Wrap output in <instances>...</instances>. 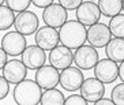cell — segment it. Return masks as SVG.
I'll return each mask as SVG.
<instances>
[{
	"mask_svg": "<svg viewBox=\"0 0 124 105\" xmlns=\"http://www.w3.org/2000/svg\"><path fill=\"white\" fill-rule=\"evenodd\" d=\"M80 3L82 0H59V4H62L66 10H77Z\"/></svg>",
	"mask_w": 124,
	"mask_h": 105,
	"instance_id": "484cf974",
	"label": "cell"
},
{
	"mask_svg": "<svg viewBox=\"0 0 124 105\" xmlns=\"http://www.w3.org/2000/svg\"><path fill=\"white\" fill-rule=\"evenodd\" d=\"M121 11H124V0H123V10H121Z\"/></svg>",
	"mask_w": 124,
	"mask_h": 105,
	"instance_id": "1f68e13d",
	"label": "cell"
},
{
	"mask_svg": "<svg viewBox=\"0 0 124 105\" xmlns=\"http://www.w3.org/2000/svg\"><path fill=\"white\" fill-rule=\"evenodd\" d=\"M64 104L66 105H86L89 102L82 94H72L64 100Z\"/></svg>",
	"mask_w": 124,
	"mask_h": 105,
	"instance_id": "cb8c5ba5",
	"label": "cell"
},
{
	"mask_svg": "<svg viewBox=\"0 0 124 105\" xmlns=\"http://www.w3.org/2000/svg\"><path fill=\"white\" fill-rule=\"evenodd\" d=\"M27 75V67L23 64L22 60H8L3 67V76L10 82V85H16L23 81Z\"/></svg>",
	"mask_w": 124,
	"mask_h": 105,
	"instance_id": "9a60e30c",
	"label": "cell"
},
{
	"mask_svg": "<svg viewBox=\"0 0 124 105\" xmlns=\"http://www.w3.org/2000/svg\"><path fill=\"white\" fill-rule=\"evenodd\" d=\"M49 63L51 65H53L55 68L57 70H64L67 67L72 64L74 62V53H72V49H70L66 45H56L53 49L49 51Z\"/></svg>",
	"mask_w": 124,
	"mask_h": 105,
	"instance_id": "8fae6325",
	"label": "cell"
},
{
	"mask_svg": "<svg viewBox=\"0 0 124 105\" xmlns=\"http://www.w3.org/2000/svg\"><path fill=\"white\" fill-rule=\"evenodd\" d=\"M86 36H87V30L86 26L82 25L79 21H66L64 25L59 30V38L63 45L68 47L70 49H77V48L82 47L86 41Z\"/></svg>",
	"mask_w": 124,
	"mask_h": 105,
	"instance_id": "6da1fadb",
	"label": "cell"
},
{
	"mask_svg": "<svg viewBox=\"0 0 124 105\" xmlns=\"http://www.w3.org/2000/svg\"><path fill=\"white\" fill-rule=\"evenodd\" d=\"M7 62H8V55L4 52L3 48H0V70H3V67L6 65Z\"/></svg>",
	"mask_w": 124,
	"mask_h": 105,
	"instance_id": "83f0119b",
	"label": "cell"
},
{
	"mask_svg": "<svg viewBox=\"0 0 124 105\" xmlns=\"http://www.w3.org/2000/svg\"><path fill=\"white\" fill-rule=\"evenodd\" d=\"M10 93V82L3 75H0V101L8 96Z\"/></svg>",
	"mask_w": 124,
	"mask_h": 105,
	"instance_id": "d4e9b609",
	"label": "cell"
},
{
	"mask_svg": "<svg viewBox=\"0 0 124 105\" xmlns=\"http://www.w3.org/2000/svg\"><path fill=\"white\" fill-rule=\"evenodd\" d=\"M4 1H6V0H0V6H1V4L4 3Z\"/></svg>",
	"mask_w": 124,
	"mask_h": 105,
	"instance_id": "4dcf8cb0",
	"label": "cell"
},
{
	"mask_svg": "<svg viewBox=\"0 0 124 105\" xmlns=\"http://www.w3.org/2000/svg\"><path fill=\"white\" fill-rule=\"evenodd\" d=\"M60 73L53 65H41L36 70V82L41 86V89H51L56 87L59 83Z\"/></svg>",
	"mask_w": 124,
	"mask_h": 105,
	"instance_id": "2e32d148",
	"label": "cell"
},
{
	"mask_svg": "<svg viewBox=\"0 0 124 105\" xmlns=\"http://www.w3.org/2000/svg\"><path fill=\"white\" fill-rule=\"evenodd\" d=\"M80 94L87 100L89 104H94L105 94V83L97 78H87L80 86Z\"/></svg>",
	"mask_w": 124,
	"mask_h": 105,
	"instance_id": "7c38bea8",
	"label": "cell"
},
{
	"mask_svg": "<svg viewBox=\"0 0 124 105\" xmlns=\"http://www.w3.org/2000/svg\"><path fill=\"white\" fill-rule=\"evenodd\" d=\"M41 86L36 81L23 79L15 85L14 101L19 105H37L41 101Z\"/></svg>",
	"mask_w": 124,
	"mask_h": 105,
	"instance_id": "7a4b0ae2",
	"label": "cell"
},
{
	"mask_svg": "<svg viewBox=\"0 0 124 105\" xmlns=\"http://www.w3.org/2000/svg\"><path fill=\"white\" fill-rule=\"evenodd\" d=\"M38 25H40V21H38V16H37L36 12L33 11H22V12H18V15L15 16V22L14 26L16 32L22 33L23 36H31L38 30Z\"/></svg>",
	"mask_w": 124,
	"mask_h": 105,
	"instance_id": "52a82bcc",
	"label": "cell"
},
{
	"mask_svg": "<svg viewBox=\"0 0 124 105\" xmlns=\"http://www.w3.org/2000/svg\"><path fill=\"white\" fill-rule=\"evenodd\" d=\"M31 3L38 8H45L53 3V0H31Z\"/></svg>",
	"mask_w": 124,
	"mask_h": 105,
	"instance_id": "4316f807",
	"label": "cell"
},
{
	"mask_svg": "<svg viewBox=\"0 0 124 105\" xmlns=\"http://www.w3.org/2000/svg\"><path fill=\"white\" fill-rule=\"evenodd\" d=\"M30 3H31V0H6V6L16 12L26 11L29 8Z\"/></svg>",
	"mask_w": 124,
	"mask_h": 105,
	"instance_id": "603a6c76",
	"label": "cell"
},
{
	"mask_svg": "<svg viewBox=\"0 0 124 105\" xmlns=\"http://www.w3.org/2000/svg\"><path fill=\"white\" fill-rule=\"evenodd\" d=\"M94 76L104 83H113L119 78V65L109 57L101 59L94 65Z\"/></svg>",
	"mask_w": 124,
	"mask_h": 105,
	"instance_id": "5b68a950",
	"label": "cell"
},
{
	"mask_svg": "<svg viewBox=\"0 0 124 105\" xmlns=\"http://www.w3.org/2000/svg\"><path fill=\"white\" fill-rule=\"evenodd\" d=\"M98 8L101 15L112 18L123 10V0H98Z\"/></svg>",
	"mask_w": 124,
	"mask_h": 105,
	"instance_id": "ac0fdd59",
	"label": "cell"
},
{
	"mask_svg": "<svg viewBox=\"0 0 124 105\" xmlns=\"http://www.w3.org/2000/svg\"><path fill=\"white\" fill-rule=\"evenodd\" d=\"M91 1H93V0H91Z\"/></svg>",
	"mask_w": 124,
	"mask_h": 105,
	"instance_id": "d6a6232c",
	"label": "cell"
},
{
	"mask_svg": "<svg viewBox=\"0 0 124 105\" xmlns=\"http://www.w3.org/2000/svg\"><path fill=\"white\" fill-rule=\"evenodd\" d=\"M85 81V76L82 70L78 67H67V68L62 70L60 73V78H59V83L60 86L67 91H77L80 89L82 83Z\"/></svg>",
	"mask_w": 124,
	"mask_h": 105,
	"instance_id": "8992f818",
	"label": "cell"
},
{
	"mask_svg": "<svg viewBox=\"0 0 124 105\" xmlns=\"http://www.w3.org/2000/svg\"><path fill=\"white\" fill-rule=\"evenodd\" d=\"M119 78L121 79V82H124V60L120 62V65H119Z\"/></svg>",
	"mask_w": 124,
	"mask_h": 105,
	"instance_id": "f546056e",
	"label": "cell"
},
{
	"mask_svg": "<svg viewBox=\"0 0 124 105\" xmlns=\"http://www.w3.org/2000/svg\"><path fill=\"white\" fill-rule=\"evenodd\" d=\"M100 60L98 52L94 47L91 45H82V47L77 48L74 52V63L78 68L80 70H91L94 68V65L97 64V62Z\"/></svg>",
	"mask_w": 124,
	"mask_h": 105,
	"instance_id": "3957f363",
	"label": "cell"
},
{
	"mask_svg": "<svg viewBox=\"0 0 124 105\" xmlns=\"http://www.w3.org/2000/svg\"><path fill=\"white\" fill-rule=\"evenodd\" d=\"M67 18H68L67 10L59 3H52L42 11V21L45 22V25L55 29H60L67 21Z\"/></svg>",
	"mask_w": 124,
	"mask_h": 105,
	"instance_id": "9c48e42d",
	"label": "cell"
},
{
	"mask_svg": "<svg viewBox=\"0 0 124 105\" xmlns=\"http://www.w3.org/2000/svg\"><path fill=\"white\" fill-rule=\"evenodd\" d=\"M75 15H77V21H79L82 25L91 26L97 22H100L101 11L98 8V4H95L91 0H87V1L80 3V6L77 8Z\"/></svg>",
	"mask_w": 124,
	"mask_h": 105,
	"instance_id": "30bf717a",
	"label": "cell"
},
{
	"mask_svg": "<svg viewBox=\"0 0 124 105\" xmlns=\"http://www.w3.org/2000/svg\"><path fill=\"white\" fill-rule=\"evenodd\" d=\"M113 101L110 100V98H100V100H97V101L94 102V105H112ZM115 105V104H113Z\"/></svg>",
	"mask_w": 124,
	"mask_h": 105,
	"instance_id": "f1b7e54d",
	"label": "cell"
},
{
	"mask_svg": "<svg viewBox=\"0 0 124 105\" xmlns=\"http://www.w3.org/2000/svg\"><path fill=\"white\" fill-rule=\"evenodd\" d=\"M110 100L115 105H124V82L117 83L110 91Z\"/></svg>",
	"mask_w": 124,
	"mask_h": 105,
	"instance_id": "7402d4cb",
	"label": "cell"
},
{
	"mask_svg": "<svg viewBox=\"0 0 124 105\" xmlns=\"http://www.w3.org/2000/svg\"><path fill=\"white\" fill-rule=\"evenodd\" d=\"M112 38V33H110L109 27L105 23H94V25L89 26L87 36H86V41L89 45L94 48H104L106 44Z\"/></svg>",
	"mask_w": 124,
	"mask_h": 105,
	"instance_id": "ba28073f",
	"label": "cell"
},
{
	"mask_svg": "<svg viewBox=\"0 0 124 105\" xmlns=\"http://www.w3.org/2000/svg\"><path fill=\"white\" fill-rule=\"evenodd\" d=\"M66 97L63 96V93L55 87L51 89H45V91L41 94V101L40 104L42 105H63L64 104Z\"/></svg>",
	"mask_w": 124,
	"mask_h": 105,
	"instance_id": "d6986e66",
	"label": "cell"
},
{
	"mask_svg": "<svg viewBox=\"0 0 124 105\" xmlns=\"http://www.w3.org/2000/svg\"><path fill=\"white\" fill-rule=\"evenodd\" d=\"M106 57L112 59L113 62L120 63L124 60V38H110V41L105 45Z\"/></svg>",
	"mask_w": 124,
	"mask_h": 105,
	"instance_id": "e0dca14e",
	"label": "cell"
},
{
	"mask_svg": "<svg viewBox=\"0 0 124 105\" xmlns=\"http://www.w3.org/2000/svg\"><path fill=\"white\" fill-rule=\"evenodd\" d=\"M27 47L26 38L22 33L19 32H8L6 33L1 38V48L4 49V52L8 56H19L22 55V52L25 51V48Z\"/></svg>",
	"mask_w": 124,
	"mask_h": 105,
	"instance_id": "277c9868",
	"label": "cell"
},
{
	"mask_svg": "<svg viewBox=\"0 0 124 105\" xmlns=\"http://www.w3.org/2000/svg\"><path fill=\"white\" fill-rule=\"evenodd\" d=\"M46 55L42 48L38 45H27L22 52V62L27 67V70H37L45 64Z\"/></svg>",
	"mask_w": 124,
	"mask_h": 105,
	"instance_id": "4fadbf2b",
	"label": "cell"
},
{
	"mask_svg": "<svg viewBox=\"0 0 124 105\" xmlns=\"http://www.w3.org/2000/svg\"><path fill=\"white\" fill-rule=\"evenodd\" d=\"M108 27H109L112 36L117 37V38H124V14H117L112 16Z\"/></svg>",
	"mask_w": 124,
	"mask_h": 105,
	"instance_id": "44dd1931",
	"label": "cell"
},
{
	"mask_svg": "<svg viewBox=\"0 0 124 105\" xmlns=\"http://www.w3.org/2000/svg\"><path fill=\"white\" fill-rule=\"evenodd\" d=\"M15 22V15L14 11L7 6H0V32L8 30L14 25Z\"/></svg>",
	"mask_w": 124,
	"mask_h": 105,
	"instance_id": "ffe728a7",
	"label": "cell"
},
{
	"mask_svg": "<svg viewBox=\"0 0 124 105\" xmlns=\"http://www.w3.org/2000/svg\"><path fill=\"white\" fill-rule=\"evenodd\" d=\"M36 44L40 48H42L44 51H51L60 42V38H59V32L55 27H51V26H42V27H38V30L36 32Z\"/></svg>",
	"mask_w": 124,
	"mask_h": 105,
	"instance_id": "5bb4252c",
	"label": "cell"
}]
</instances>
